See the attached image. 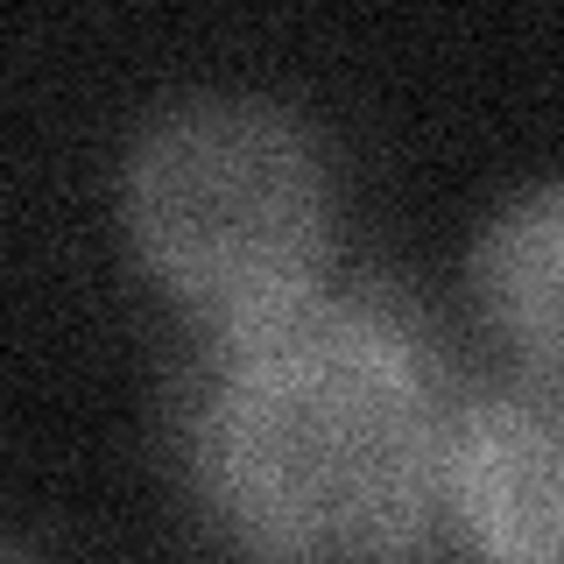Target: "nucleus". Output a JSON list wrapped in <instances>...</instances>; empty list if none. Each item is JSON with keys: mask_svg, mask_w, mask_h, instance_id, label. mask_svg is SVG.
I'll return each mask as SVG.
<instances>
[{"mask_svg": "<svg viewBox=\"0 0 564 564\" xmlns=\"http://www.w3.org/2000/svg\"><path fill=\"white\" fill-rule=\"evenodd\" d=\"M452 375L423 311L375 282L212 332L184 458L240 564H423L445 529Z\"/></svg>", "mask_w": 564, "mask_h": 564, "instance_id": "f257e3e1", "label": "nucleus"}, {"mask_svg": "<svg viewBox=\"0 0 564 564\" xmlns=\"http://www.w3.org/2000/svg\"><path fill=\"white\" fill-rule=\"evenodd\" d=\"M134 261L205 332H240L325 290L332 176L296 106L184 93L141 120L120 170Z\"/></svg>", "mask_w": 564, "mask_h": 564, "instance_id": "f03ea898", "label": "nucleus"}, {"mask_svg": "<svg viewBox=\"0 0 564 564\" xmlns=\"http://www.w3.org/2000/svg\"><path fill=\"white\" fill-rule=\"evenodd\" d=\"M445 522L473 564H564V375L458 402Z\"/></svg>", "mask_w": 564, "mask_h": 564, "instance_id": "7ed1b4c3", "label": "nucleus"}, {"mask_svg": "<svg viewBox=\"0 0 564 564\" xmlns=\"http://www.w3.org/2000/svg\"><path fill=\"white\" fill-rule=\"evenodd\" d=\"M473 304L529 375H564V176L516 191L473 240Z\"/></svg>", "mask_w": 564, "mask_h": 564, "instance_id": "20e7f679", "label": "nucleus"}, {"mask_svg": "<svg viewBox=\"0 0 564 564\" xmlns=\"http://www.w3.org/2000/svg\"><path fill=\"white\" fill-rule=\"evenodd\" d=\"M0 564H35V557L22 551V543H0Z\"/></svg>", "mask_w": 564, "mask_h": 564, "instance_id": "39448f33", "label": "nucleus"}]
</instances>
